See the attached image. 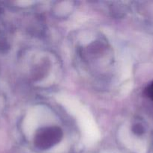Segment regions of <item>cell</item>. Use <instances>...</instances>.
<instances>
[{"label":"cell","instance_id":"7a4b0ae2","mask_svg":"<svg viewBox=\"0 0 153 153\" xmlns=\"http://www.w3.org/2000/svg\"><path fill=\"white\" fill-rule=\"evenodd\" d=\"M146 95L151 99L152 100H153V82H152L147 88L146 89Z\"/></svg>","mask_w":153,"mask_h":153},{"label":"cell","instance_id":"3957f363","mask_svg":"<svg viewBox=\"0 0 153 153\" xmlns=\"http://www.w3.org/2000/svg\"><path fill=\"white\" fill-rule=\"evenodd\" d=\"M6 48H7V44H6V43L3 40L0 39V52L4 51Z\"/></svg>","mask_w":153,"mask_h":153},{"label":"cell","instance_id":"6da1fadb","mask_svg":"<svg viewBox=\"0 0 153 153\" xmlns=\"http://www.w3.org/2000/svg\"><path fill=\"white\" fill-rule=\"evenodd\" d=\"M62 137V132L58 127L42 128L37 133L34 138L36 146L40 149H47L56 144Z\"/></svg>","mask_w":153,"mask_h":153},{"label":"cell","instance_id":"277c9868","mask_svg":"<svg viewBox=\"0 0 153 153\" xmlns=\"http://www.w3.org/2000/svg\"><path fill=\"white\" fill-rule=\"evenodd\" d=\"M0 11H1V8H0Z\"/></svg>","mask_w":153,"mask_h":153}]
</instances>
